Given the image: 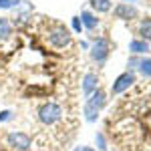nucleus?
Wrapping results in <instances>:
<instances>
[{"label": "nucleus", "instance_id": "f257e3e1", "mask_svg": "<svg viewBox=\"0 0 151 151\" xmlns=\"http://www.w3.org/2000/svg\"><path fill=\"white\" fill-rule=\"evenodd\" d=\"M107 105V93L99 87L93 95L87 97L85 101V107H83V115H85V121L89 123H95L99 119V113L103 111V107Z\"/></svg>", "mask_w": 151, "mask_h": 151}, {"label": "nucleus", "instance_id": "f03ea898", "mask_svg": "<svg viewBox=\"0 0 151 151\" xmlns=\"http://www.w3.org/2000/svg\"><path fill=\"white\" fill-rule=\"evenodd\" d=\"M60 117H63V109L58 103H45L38 109V121L45 125H55Z\"/></svg>", "mask_w": 151, "mask_h": 151}, {"label": "nucleus", "instance_id": "7ed1b4c3", "mask_svg": "<svg viewBox=\"0 0 151 151\" xmlns=\"http://www.w3.org/2000/svg\"><path fill=\"white\" fill-rule=\"evenodd\" d=\"M89 52H91V58H93L97 65H103L105 60L109 58V52H111V45H109V40L107 38H93V45L89 48Z\"/></svg>", "mask_w": 151, "mask_h": 151}, {"label": "nucleus", "instance_id": "20e7f679", "mask_svg": "<svg viewBox=\"0 0 151 151\" xmlns=\"http://www.w3.org/2000/svg\"><path fill=\"white\" fill-rule=\"evenodd\" d=\"M135 81H137L135 73H131V70L121 73L115 81H113V85H111V95H121V93H125L129 87H133V85H135Z\"/></svg>", "mask_w": 151, "mask_h": 151}, {"label": "nucleus", "instance_id": "39448f33", "mask_svg": "<svg viewBox=\"0 0 151 151\" xmlns=\"http://www.w3.org/2000/svg\"><path fill=\"white\" fill-rule=\"evenodd\" d=\"M48 42H50L55 48H65V47H69L70 42H73V36H70V32L65 28V26H57L55 30L48 32Z\"/></svg>", "mask_w": 151, "mask_h": 151}, {"label": "nucleus", "instance_id": "423d86ee", "mask_svg": "<svg viewBox=\"0 0 151 151\" xmlns=\"http://www.w3.org/2000/svg\"><path fill=\"white\" fill-rule=\"evenodd\" d=\"M6 139H8V145L14 147L16 151H28L30 145H32V139L22 131H10Z\"/></svg>", "mask_w": 151, "mask_h": 151}, {"label": "nucleus", "instance_id": "0eeeda50", "mask_svg": "<svg viewBox=\"0 0 151 151\" xmlns=\"http://www.w3.org/2000/svg\"><path fill=\"white\" fill-rule=\"evenodd\" d=\"M137 14H139L137 8L129 2H119L113 8V16L119 18V20H133V18H137Z\"/></svg>", "mask_w": 151, "mask_h": 151}, {"label": "nucleus", "instance_id": "6e6552de", "mask_svg": "<svg viewBox=\"0 0 151 151\" xmlns=\"http://www.w3.org/2000/svg\"><path fill=\"white\" fill-rule=\"evenodd\" d=\"M97 89H99V77H97L95 73H87V75L83 77V93L89 97V95H93Z\"/></svg>", "mask_w": 151, "mask_h": 151}, {"label": "nucleus", "instance_id": "1a4fd4ad", "mask_svg": "<svg viewBox=\"0 0 151 151\" xmlns=\"http://www.w3.org/2000/svg\"><path fill=\"white\" fill-rule=\"evenodd\" d=\"M79 18H81V22H83V28H87V30H95L99 26V18L89 10H83Z\"/></svg>", "mask_w": 151, "mask_h": 151}, {"label": "nucleus", "instance_id": "9d476101", "mask_svg": "<svg viewBox=\"0 0 151 151\" xmlns=\"http://www.w3.org/2000/svg\"><path fill=\"white\" fill-rule=\"evenodd\" d=\"M129 50H131V55H145V52H149V42H145V40H141V38H133L131 42H129Z\"/></svg>", "mask_w": 151, "mask_h": 151}, {"label": "nucleus", "instance_id": "9b49d317", "mask_svg": "<svg viewBox=\"0 0 151 151\" xmlns=\"http://www.w3.org/2000/svg\"><path fill=\"white\" fill-rule=\"evenodd\" d=\"M12 35V24L8 18H2L0 16V42H4V40H8Z\"/></svg>", "mask_w": 151, "mask_h": 151}, {"label": "nucleus", "instance_id": "f8f14e48", "mask_svg": "<svg viewBox=\"0 0 151 151\" xmlns=\"http://www.w3.org/2000/svg\"><path fill=\"white\" fill-rule=\"evenodd\" d=\"M139 35H141V40L145 42H151V18H143L139 24Z\"/></svg>", "mask_w": 151, "mask_h": 151}, {"label": "nucleus", "instance_id": "ddd939ff", "mask_svg": "<svg viewBox=\"0 0 151 151\" xmlns=\"http://www.w3.org/2000/svg\"><path fill=\"white\" fill-rule=\"evenodd\" d=\"M91 6L95 12H109L113 8V2L111 0H91Z\"/></svg>", "mask_w": 151, "mask_h": 151}, {"label": "nucleus", "instance_id": "4468645a", "mask_svg": "<svg viewBox=\"0 0 151 151\" xmlns=\"http://www.w3.org/2000/svg\"><path fill=\"white\" fill-rule=\"evenodd\" d=\"M137 70H139L143 77H151V58L149 57H141V60H139V67H137Z\"/></svg>", "mask_w": 151, "mask_h": 151}, {"label": "nucleus", "instance_id": "2eb2a0df", "mask_svg": "<svg viewBox=\"0 0 151 151\" xmlns=\"http://www.w3.org/2000/svg\"><path fill=\"white\" fill-rule=\"evenodd\" d=\"M95 143H97V149L99 151H107V141H105L103 133H97L95 135Z\"/></svg>", "mask_w": 151, "mask_h": 151}, {"label": "nucleus", "instance_id": "dca6fc26", "mask_svg": "<svg viewBox=\"0 0 151 151\" xmlns=\"http://www.w3.org/2000/svg\"><path fill=\"white\" fill-rule=\"evenodd\" d=\"M139 60H141V57H137V55H131V57H129L127 67H129V70H131V73H133V70H137V67H139Z\"/></svg>", "mask_w": 151, "mask_h": 151}, {"label": "nucleus", "instance_id": "f3484780", "mask_svg": "<svg viewBox=\"0 0 151 151\" xmlns=\"http://www.w3.org/2000/svg\"><path fill=\"white\" fill-rule=\"evenodd\" d=\"M70 26H73L75 32H83V22H81L79 16H73V18H70Z\"/></svg>", "mask_w": 151, "mask_h": 151}, {"label": "nucleus", "instance_id": "a211bd4d", "mask_svg": "<svg viewBox=\"0 0 151 151\" xmlns=\"http://www.w3.org/2000/svg\"><path fill=\"white\" fill-rule=\"evenodd\" d=\"M0 8H2V10H10V8H14V0H0Z\"/></svg>", "mask_w": 151, "mask_h": 151}, {"label": "nucleus", "instance_id": "6ab92c4d", "mask_svg": "<svg viewBox=\"0 0 151 151\" xmlns=\"http://www.w3.org/2000/svg\"><path fill=\"white\" fill-rule=\"evenodd\" d=\"M8 119H12L10 111H0V123H4V121H8Z\"/></svg>", "mask_w": 151, "mask_h": 151}, {"label": "nucleus", "instance_id": "aec40b11", "mask_svg": "<svg viewBox=\"0 0 151 151\" xmlns=\"http://www.w3.org/2000/svg\"><path fill=\"white\" fill-rule=\"evenodd\" d=\"M75 151H95V149L93 147H85V145H83V147H77Z\"/></svg>", "mask_w": 151, "mask_h": 151}]
</instances>
